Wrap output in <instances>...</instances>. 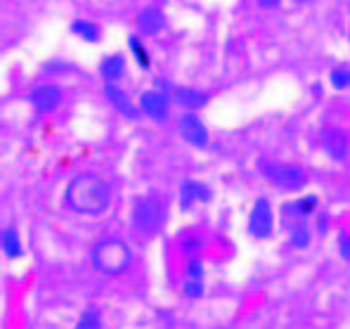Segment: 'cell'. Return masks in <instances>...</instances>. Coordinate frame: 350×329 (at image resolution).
<instances>
[{
  "label": "cell",
  "instance_id": "6da1fadb",
  "mask_svg": "<svg viewBox=\"0 0 350 329\" xmlns=\"http://www.w3.org/2000/svg\"><path fill=\"white\" fill-rule=\"evenodd\" d=\"M66 204L79 213L100 215L109 209L111 189L100 176L83 173V176H76L66 187Z\"/></svg>",
  "mask_w": 350,
  "mask_h": 329
},
{
  "label": "cell",
  "instance_id": "7a4b0ae2",
  "mask_svg": "<svg viewBox=\"0 0 350 329\" xmlns=\"http://www.w3.org/2000/svg\"><path fill=\"white\" fill-rule=\"evenodd\" d=\"M131 263L133 254L121 239H105L92 249V265L105 275H121L131 268Z\"/></svg>",
  "mask_w": 350,
  "mask_h": 329
},
{
  "label": "cell",
  "instance_id": "3957f363",
  "mask_svg": "<svg viewBox=\"0 0 350 329\" xmlns=\"http://www.w3.org/2000/svg\"><path fill=\"white\" fill-rule=\"evenodd\" d=\"M163 223V207L157 194H145L133 207V228L145 237H152Z\"/></svg>",
  "mask_w": 350,
  "mask_h": 329
},
{
  "label": "cell",
  "instance_id": "277c9868",
  "mask_svg": "<svg viewBox=\"0 0 350 329\" xmlns=\"http://www.w3.org/2000/svg\"><path fill=\"white\" fill-rule=\"evenodd\" d=\"M262 173L270 183H275L277 187L286 189V192H298L308 185V173L301 166H293V163H260Z\"/></svg>",
  "mask_w": 350,
  "mask_h": 329
},
{
  "label": "cell",
  "instance_id": "5b68a950",
  "mask_svg": "<svg viewBox=\"0 0 350 329\" xmlns=\"http://www.w3.org/2000/svg\"><path fill=\"white\" fill-rule=\"evenodd\" d=\"M272 228H275V213H272V207L265 197L256 199L254 209L249 213V233L258 239L270 237Z\"/></svg>",
  "mask_w": 350,
  "mask_h": 329
},
{
  "label": "cell",
  "instance_id": "8992f818",
  "mask_svg": "<svg viewBox=\"0 0 350 329\" xmlns=\"http://www.w3.org/2000/svg\"><path fill=\"white\" fill-rule=\"evenodd\" d=\"M178 131H180V135H183V140L187 142V145L199 147V150L208 145V131H206L202 119H199L194 111H187V114L180 116V119H178Z\"/></svg>",
  "mask_w": 350,
  "mask_h": 329
},
{
  "label": "cell",
  "instance_id": "52a82bcc",
  "mask_svg": "<svg viewBox=\"0 0 350 329\" xmlns=\"http://www.w3.org/2000/svg\"><path fill=\"white\" fill-rule=\"evenodd\" d=\"M29 100L38 114H53L55 109H59L62 102H64V92L55 83H43L31 92Z\"/></svg>",
  "mask_w": 350,
  "mask_h": 329
},
{
  "label": "cell",
  "instance_id": "ba28073f",
  "mask_svg": "<svg viewBox=\"0 0 350 329\" xmlns=\"http://www.w3.org/2000/svg\"><path fill=\"white\" fill-rule=\"evenodd\" d=\"M317 204H320V199H317L315 194H306V197H298V199H293V202H286L284 207H282V215H284L286 225L291 228V225L306 223V220L317 211Z\"/></svg>",
  "mask_w": 350,
  "mask_h": 329
},
{
  "label": "cell",
  "instance_id": "9c48e42d",
  "mask_svg": "<svg viewBox=\"0 0 350 329\" xmlns=\"http://www.w3.org/2000/svg\"><path fill=\"white\" fill-rule=\"evenodd\" d=\"M140 109L152 121L163 123L168 119V114H171V102H168L163 90H147L140 95Z\"/></svg>",
  "mask_w": 350,
  "mask_h": 329
},
{
  "label": "cell",
  "instance_id": "30bf717a",
  "mask_svg": "<svg viewBox=\"0 0 350 329\" xmlns=\"http://www.w3.org/2000/svg\"><path fill=\"white\" fill-rule=\"evenodd\" d=\"M322 150L334 161H343L350 152V135L343 128H329V131L322 133Z\"/></svg>",
  "mask_w": 350,
  "mask_h": 329
},
{
  "label": "cell",
  "instance_id": "8fae6325",
  "mask_svg": "<svg viewBox=\"0 0 350 329\" xmlns=\"http://www.w3.org/2000/svg\"><path fill=\"white\" fill-rule=\"evenodd\" d=\"M105 97L111 102V107H114L116 111H121V116H126V119L135 121L140 119V107L135 105V102H131V97H128L126 90H121L116 83H107L105 85Z\"/></svg>",
  "mask_w": 350,
  "mask_h": 329
},
{
  "label": "cell",
  "instance_id": "7c38bea8",
  "mask_svg": "<svg viewBox=\"0 0 350 329\" xmlns=\"http://www.w3.org/2000/svg\"><path fill=\"white\" fill-rule=\"evenodd\" d=\"M163 27H166V19H163V12L159 8L149 5V8L140 10V14H137V31H140V36H157Z\"/></svg>",
  "mask_w": 350,
  "mask_h": 329
},
{
  "label": "cell",
  "instance_id": "4fadbf2b",
  "mask_svg": "<svg viewBox=\"0 0 350 329\" xmlns=\"http://www.w3.org/2000/svg\"><path fill=\"white\" fill-rule=\"evenodd\" d=\"M211 199V189L206 187L204 183H197V180H183L180 185V207L187 209L189 204L194 202H208Z\"/></svg>",
  "mask_w": 350,
  "mask_h": 329
},
{
  "label": "cell",
  "instance_id": "5bb4252c",
  "mask_svg": "<svg viewBox=\"0 0 350 329\" xmlns=\"http://www.w3.org/2000/svg\"><path fill=\"white\" fill-rule=\"evenodd\" d=\"M173 100L178 105L187 107V109H202V107L208 102V95L197 88H185V85H178L173 88Z\"/></svg>",
  "mask_w": 350,
  "mask_h": 329
},
{
  "label": "cell",
  "instance_id": "9a60e30c",
  "mask_svg": "<svg viewBox=\"0 0 350 329\" xmlns=\"http://www.w3.org/2000/svg\"><path fill=\"white\" fill-rule=\"evenodd\" d=\"M123 74H126V60H123V55H107L100 62V76L107 83H116Z\"/></svg>",
  "mask_w": 350,
  "mask_h": 329
},
{
  "label": "cell",
  "instance_id": "2e32d148",
  "mask_svg": "<svg viewBox=\"0 0 350 329\" xmlns=\"http://www.w3.org/2000/svg\"><path fill=\"white\" fill-rule=\"evenodd\" d=\"M71 31H74L79 38H83L85 43H97L102 38V31L95 22H88V19H76L71 22Z\"/></svg>",
  "mask_w": 350,
  "mask_h": 329
},
{
  "label": "cell",
  "instance_id": "e0dca14e",
  "mask_svg": "<svg viewBox=\"0 0 350 329\" xmlns=\"http://www.w3.org/2000/svg\"><path fill=\"white\" fill-rule=\"evenodd\" d=\"M312 235H310V228H308V223H298V225H291L289 228V241L291 246H296V249H306L308 244H310Z\"/></svg>",
  "mask_w": 350,
  "mask_h": 329
},
{
  "label": "cell",
  "instance_id": "ac0fdd59",
  "mask_svg": "<svg viewBox=\"0 0 350 329\" xmlns=\"http://www.w3.org/2000/svg\"><path fill=\"white\" fill-rule=\"evenodd\" d=\"M3 251L8 259L22 256V241H19V235L14 230H3Z\"/></svg>",
  "mask_w": 350,
  "mask_h": 329
},
{
  "label": "cell",
  "instance_id": "d6986e66",
  "mask_svg": "<svg viewBox=\"0 0 350 329\" xmlns=\"http://www.w3.org/2000/svg\"><path fill=\"white\" fill-rule=\"evenodd\" d=\"M76 329H102V317L97 308H88L76 322Z\"/></svg>",
  "mask_w": 350,
  "mask_h": 329
},
{
  "label": "cell",
  "instance_id": "ffe728a7",
  "mask_svg": "<svg viewBox=\"0 0 350 329\" xmlns=\"http://www.w3.org/2000/svg\"><path fill=\"white\" fill-rule=\"evenodd\" d=\"M128 48H131V53H133V57H135L137 64H140L142 69H149V55H147L145 45L140 43L137 36H131V38H128Z\"/></svg>",
  "mask_w": 350,
  "mask_h": 329
},
{
  "label": "cell",
  "instance_id": "44dd1931",
  "mask_svg": "<svg viewBox=\"0 0 350 329\" xmlns=\"http://www.w3.org/2000/svg\"><path fill=\"white\" fill-rule=\"evenodd\" d=\"M329 83H332L336 90L350 88V66H336V69H332Z\"/></svg>",
  "mask_w": 350,
  "mask_h": 329
},
{
  "label": "cell",
  "instance_id": "7402d4cb",
  "mask_svg": "<svg viewBox=\"0 0 350 329\" xmlns=\"http://www.w3.org/2000/svg\"><path fill=\"white\" fill-rule=\"evenodd\" d=\"M185 272H187V280H202L204 277V265L202 261H197L192 256V259L187 261V265H185Z\"/></svg>",
  "mask_w": 350,
  "mask_h": 329
},
{
  "label": "cell",
  "instance_id": "603a6c76",
  "mask_svg": "<svg viewBox=\"0 0 350 329\" xmlns=\"http://www.w3.org/2000/svg\"><path fill=\"white\" fill-rule=\"evenodd\" d=\"M183 291H185V296H189V299H199V296L204 294L202 280H187L183 285Z\"/></svg>",
  "mask_w": 350,
  "mask_h": 329
},
{
  "label": "cell",
  "instance_id": "cb8c5ba5",
  "mask_svg": "<svg viewBox=\"0 0 350 329\" xmlns=\"http://www.w3.org/2000/svg\"><path fill=\"white\" fill-rule=\"evenodd\" d=\"M180 244H183L185 254H197L199 246H202V239H199L197 235H185V237L180 239Z\"/></svg>",
  "mask_w": 350,
  "mask_h": 329
},
{
  "label": "cell",
  "instance_id": "d4e9b609",
  "mask_svg": "<svg viewBox=\"0 0 350 329\" xmlns=\"http://www.w3.org/2000/svg\"><path fill=\"white\" fill-rule=\"evenodd\" d=\"M329 225H332V218H329V213H320V215H317V223H315L317 233L324 235L329 230Z\"/></svg>",
  "mask_w": 350,
  "mask_h": 329
},
{
  "label": "cell",
  "instance_id": "484cf974",
  "mask_svg": "<svg viewBox=\"0 0 350 329\" xmlns=\"http://www.w3.org/2000/svg\"><path fill=\"white\" fill-rule=\"evenodd\" d=\"M338 249H341V256H343V259H350V235H346V237L341 239Z\"/></svg>",
  "mask_w": 350,
  "mask_h": 329
},
{
  "label": "cell",
  "instance_id": "4316f807",
  "mask_svg": "<svg viewBox=\"0 0 350 329\" xmlns=\"http://www.w3.org/2000/svg\"><path fill=\"white\" fill-rule=\"evenodd\" d=\"M256 3H258L260 8H265V10H275V8H280V5H282V0H256Z\"/></svg>",
  "mask_w": 350,
  "mask_h": 329
},
{
  "label": "cell",
  "instance_id": "83f0119b",
  "mask_svg": "<svg viewBox=\"0 0 350 329\" xmlns=\"http://www.w3.org/2000/svg\"><path fill=\"white\" fill-rule=\"evenodd\" d=\"M293 3H298V5H303V3H308V0H293Z\"/></svg>",
  "mask_w": 350,
  "mask_h": 329
},
{
  "label": "cell",
  "instance_id": "f1b7e54d",
  "mask_svg": "<svg viewBox=\"0 0 350 329\" xmlns=\"http://www.w3.org/2000/svg\"><path fill=\"white\" fill-rule=\"evenodd\" d=\"M348 38H350V34H348Z\"/></svg>",
  "mask_w": 350,
  "mask_h": 329
}]
</instances>
